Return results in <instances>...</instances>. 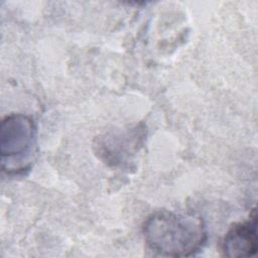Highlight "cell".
Here are the masks:
<instances>
[{
    "instance_id": "1",
    "label": "cell",
    "mask_w": 258,
    "mask_h": 258,
    "mask_svg": "<svg viewBox=\"0 0 258 258\" xmlns=\"http://www.w3.org/2000/svg\"><path fill=\"white\" fill-rule=\"evenodd\" d=\"M142 234L149 249L166 257L195 255L204 247L208 238L200 216L173 211L151 214L143 224Z\"/></svg>"
},
{
    "instance_id": "2",
    "label": "cell",
    "mask_w": 258,
    "mask_h": 258,
    "mask_svg": "<svg viewBox=\"0 0 258 258\" xmlns=\"http://www.w3.org/2000/svg\"><path fill=\"white\" fill-rule=\"evenodd\" d=\"M0 136L2 168L8 173L27 169L36 145L33 120L23 114L9 115L2 120Z\"/></svg>"
},
{
    "instance_id": "3",
    "label": "cell",
    "mask_w": 258,
    "mask_h": 258,
    "mask_svg": "<svg viewBox=\"0 0 258 258\" xmlns=\"http://www.w3.org/2000/svg\"><path fill=\"white\" fill-rule=\"evenodd\" d=\"M257 248V215L254 210L248 220L229 229L222 242V251L227 257H249L256 254Z\"/></svg>"
}]
</instances>
